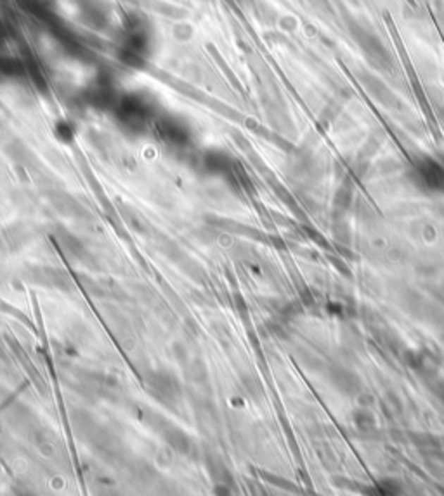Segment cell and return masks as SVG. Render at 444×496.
Instances as JSON below:
<instances>
[{"mask_svg": "<svg viewBox=\"0 0 444 496\" xmlns=\"http://www.w3.org/2000/svg\"><path fill=\"white\" fill-rule=\"evenodd\" d=\"M417 180L428 191L444 190V168L434 160H424L417 165Z\"/></svg>", "mask_w": 444, "mask_h": 496, "instance_id": "cell-1", "label": "cell"}]
</instances>
